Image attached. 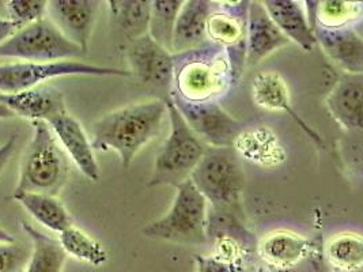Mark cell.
<instances>
[{
  "mask_svg": "<svg viewBox=\"0 0 363 272\" xmlns=\"http://www.w3.org/2000/svg\"><path fill=\"white\" fill-rule=\"evenodd\" d=\"M235 82L229 53L213 44L174 56V89L184 101L218 102Z\"/></svg>",
  "mask_w": 363,
  "mask_h": 272,
  "instance_id": "cell-2",
  "label": "cell"
},
{
  "mask_svg": "<svg viewBox=\"0 0 363 272\" xmlns=\"http://www.w3.org/2000/svg\"><path fill=\"white\" fill-rule=\"evenodd\" d=\"M57 241L67 256H72L93 267H101L108 261V252L102 244L74 225L62 232Z\"/></svg>",
  "mask_w": 363,
  "mask_h": 272,
  "instance_id": "cell-28",
  "label": "cell"
},
{
  "mask_svg": "<svg viewBox=\"0 0 363 272\" xmlns=\"http://www.w3.org/2000/svg\"><path fill=\"white\" fill-rule=\"evenodd\" d=\"M18 30L19 28L13 21H10L9 18L7 19L0 18V45L4 44L9 38H11Z\"/></svg>",
  "mask_w": 363,
  "mask_h": 272,
  "instance_id": "cell-34",
  "label": "cell"
},
{
  "mask_svg": "<svg viewBox=\"0 0 363 272\" xmlns=\"http://www.w3.org/2000/svg\"><path fill=\"white\" fill-rule=\"evenodd\" d=\"M176 188L167 212L142 229L143 236L179 244H203L208 239V203L188 178Z\"/></svg>",
  "mask_w": 363,
  "mask_h": 272,
  "instance_id": "cell-6",
  "label": "cell"
},
{
  "mask_svg": "<svg viewBox=\"0 0 363 272\" xmlns=\"http://www.w3.org/2000/svg\"><path fill=\"white\" fill-rule=\"evenodd\" d=\"M33 137L21 159L17 187L13 193L56 196L68 180V157L47 123L33 121Z\"/></svg>",
  "mask_w": 363,
  "mask_h": 272,
  "instance_id": "cell-4",
  "label": "cell"
},
{
  "mask_svg": "<svg viewBox=\"0 0 363 272\" xmlns=\"http://www.w3.org/2000/svg\"><path fill=\"white\" fill-rule=\"evenodd\" d=\"M86 53L69 41L48 18L23 26L0 45V59L48 63L81 59Z\"/></svg>",
  "mask_w": 363,
  "mask_h": 272,
  "instance_id": "cell-7",
  "label": "cell"
},
{
  "mask_svg": "<svg viewBox=\"0 0 363 272\" xmlns=\"http://www.w3.org/2000/svg\"><path fill=\"white\" fill-rule=\"evenodd\" d=\"M189 180L207 200L210 212L244 221L245 171L233 147H207Z\"/></svg>",
  "mask_w": 363,
  "mask_h": 272,
  "instance_id": "cell-3",
  "label": "cell"
},
{
  "mask_svg": "<svg viewBox=\"0 0 363 272\" xmlns=\"http://www.w3.org/2000/svg\"><path fill=\"white\" fill-rule=\"evenodd\" d=\"M165 102L170 132L155 158L147 183L149 187H177L191 177L207 149V146L185 123L172 100L166 97Z\"/></svg>",
  "mask_w": 363,
  "mask_h": 272,
  "instance_id": "cell-5",
  "label": "cell"
},
{
  "mask_svg": "<svg viewBox=\"0 0 363 272\" xmlns=\"http://www.w3.org/2000/svg\"><path fill=\"white\" fill-rule=\"evenodd\" d=\"M241 272H271L269 270H267V268H263V267H257V268H252V270H242Z\"/></svg>",
  "mask_w": 363,
  "mask_h": 272,
  "instance_id": "cell-37",
  "label": "cell"
},
{
  "mask_svg": "<svg viewBox=\"0 0 363 272\" xmlns=\"http://www.w3.org/2000/svg\"><path fill=\"white\" fill-rule=\"evenodd\" d=\"M252 98L253 102L268 112H281L290 116L297 123L301 130L309 135L320 147L324 146L323 137L318 135L313 128L302 119L294 110L290 101V91L284 78L279 72L265 71L259 72L252 84Z\"/></svg>",
  "mask_w": 363,
  "mask_h": 272,
  "instance_id": "cell-17",
  "label": "cell"
},
{
  "mask_svg": "<svg viewBox=\"0 0 363 272\" xmlns=\"http://www.w3.org/2000/svg\"><path fill=\"white\" fill-rule=\"evenodd\" d=\"M6 4L9 19L13 21L19 29L47 18V0H11Z\"/></svg>",
  "mask_w": 363,
  "mask_h": 272,
  "instance_id": "cell-30",
  "label": "cell"
},
{
  "mask_svg": "<svg viewBox=\"0 0 363 272\" xmlns=\"http://www.w3.org/2000/svg\"><path fill=\"white\" fill-rule=\"evenodd\" d=\"M131 76L130 71L120 68L89 64L78 60L28 63L16 62L0 64V94H13L33 89L45 81L60 76Z\"/></svg>",
  "mask_w": 363,
  "mask_h": 272,
  "instance_id": "cell-8",
  "label": "cell"
},
{
  "mask_svg": "<svg viewBox=\"0 0 363 272\" xmlns=\"http://www.w3.org/2000/svg\"><path fill=\"white\" fill-rule=\"evenodd\" d=\"M21 229L32 239V254L23 272H63L67 255L60 242L29 222H21Z\"/></svg>",
  "mask_w": 363,
  "mask_h": 272,
  "instance_id": "cell-26",
  "label": "cell"
},
{
  "mask_svg": "<svg viewBox=\"0 0 363 272\" xmlns=\"http://www.w3.org/2000/svg\"><path fill=\"white\" fill-rule=\"evenodd\" d=\"M262 4L290 42L297 44L305 52L313 51L317 42L302 3L294 0H265Z\"/></svg>",
  "mask_w": 363,
  "mask_h": 272,
  "instance_id": "cell-21",
  "label": "cell"
},
{
  "mask_svg": "<svg viewBox=\"0 0 363 272\" xmlns=\"http://www.w3.org/2000/svg\"><path fill=\"white\" fill-rule=\"evenodd\" d=\"M112 28L127 44L149 34L151 1L149 0H111L108 1Z\"/></svg>",
  "mask_w": 363,
  "mask_h": 272,
  "instance_id": "cell-23",
  "label": "cell"
},
{
  "mask_svg": "<svg viewBox=\"0 0 363 272\" xmlns=\"http://www.w3.org/2000/svg\"><path fill=\"white\" fill-rule=\"evenodd\" d=\"M233 149L241 161L245 159L264 168L279 166L286 159V153L278 136L264 127L244 128L235 139Z\"/></svg>",
  "mask_w": 363,
  "mask_h": 272,
  "instance_id": "cell-22",
  "label": "cell"
},
{
  "mask_svg": "<svg viewBox=\"0 0 363 272\" xmlns=\"http://www.w3.org/2000/svg\"><path fill=\"white\" fill-rule=\"evenodd\" d=\"M0 242L1 244H13V242H16V237L13 234H10L9 232H6L3 227H0Z\"/></svg>",
  "mask_w": 363,
  "mask_h": 272,
  "instance_id": "cell-35",
  "label": "cell"
},
{
  "mask_svg": "<svg viewBox=\"0 0 363 272\" xmlns=\"http://www.w3.org/2000/svg\"><path fill=\"white\" fill-rule=\"evenodd\" d=\"M48 125L67 157L77 165L83 176L90 181H99V162L82 124L66 110L50 120Z\"/></svg>",
  "mask_w": 363,
  "mask_h": 272,
  "instance_id": "cell-14",
  "label": "cell"
},
{
  "mask_svg": "<svg viewBox=\"0 0 363 272\" xmlns=\"http://www.w3.org/2000/svg\"><path fill=\"white\" fill-rule=\"evenodd\" d=\"M32 254V245L0 242V272H23Z\"/></svg>",
  "mask_w": 363,
  "mask_h": 272,
  "instance_id": "cell-31",
  "label": "cell"
},
{
  "mask_svg": "<svg viewBox=\"0 0 363 272\" xmlns=\"http://www.w3.org/2000/svg\"><path fill=\"white\" fill-rule=\"evenodd\" d=\"M289 44L290 41L267 14L262 1H249L245 63L248 66H257L271 53Z\"/></svg>",
  "mask_w": 363,
  "mask_h": 272,
  "instance_id": "cell-15",
  "label": "cell"
},
{
  "mask_svg": "<svg viewBox=\"0 0 363 272\" xmlns=\"http://www.w3.org/2000/svg\"><path fill=\"white\" fill-rule=\"evenodd\" d=\"M207 18V41L225 48L237 79L245 63V35L248 19L249 1H215Z\"/></svg>",
  "mask_w": 363,
  "mask_h": 272,
  "instance_id": "cell-10",
  "label": "cell"
},
{
  "mask_svg": "<svg viewBox=\"0 0 363 272\" xmlns=\"http://www.w3.org/2000/svg\"><path fill=\"white\" fill-rule=\"evenodd\" d=\"M21 204L35 221L50 229L53 233H62L67 227L72 226V218L67 211L65 204L56 196L44 193L21 192L11 196Z\"/></svg>",
  "mask_w": 363,
  "mask_h": 272,
  "instance_id": "cell-25",
  "label": "cell"
},
{
  "mask_svg": "<svg viewBox=\"0 0 363 272\" xmlns=\"http://www.w3.org/2000/svg\"><path fill=\"white\" fill-rule=\"evenodd\" d=\"M0 103L7 106L14 116L47 124L67 110L63 94L57 89L45 85L13 94H0Z\"/></svg>",
  "mask_w": 363,
  "mask_h": 272,
  "instance_id": "cell-18",
  "label": "cell"
},
{
  "mask_svg": "<svg viewBox=\"0 0 363 272\" xmlns=\"http://www.w3.org/2000/svg\"><path fill=\"white\" fill-rule=\"evenodd\" d=\"M99 4L94 0H50L47 18L69 41L87 53Z\"/></svg>",
  "mask_w": 363,
  "mask_h": 272,
  "instance_id": "cell-13",
  "label": "cell"
},
{
  "mask_svg": "<svg viewBox=\"0 0 363 272\" xmlns=\"http://www.w3.org/2000/svg\"><path fill=\"white\" fill-rule=\"evenodd\" d=\"M182 113L185 123L207 147H233L244 131V124L233 118L218 102L184 101L173 91L167 96Z\"/></svg>",
  "mask_w": 363,
  "mask_h": 272,
  "instance_id": "cell-9",
  "label": "cell"
},
{
  "mask_svg": "<svg viewBox=\"0 0 363 272\" xmlns=\"http://www.w3.org/2000/svg\"><path fill=\"white\" fill-rule=\"evenodd\" d=\"M195 272H235V270L215 256H195Z\"/></svg>",
  "mask_w": 363,
  "mask_h": 272,
  "instance_id": "cell-32",
  "label": "cell"
},
{
  "mask_svg": "<svg viewBox=\"0 0 363 272\" xmlns=\"http://www.w3.org/2000/svg\"><path fill=\"white\" fill-rule=\"evenodd\" d=\"M130 74L149 89L166 90L173 86L174 56L155 42L149 34L125 45Z\"/></svg>",
  "mask_w": 363,
  "mask_h": 272,
  "instance_id": "cell-11",
  "label": "cell"
},
{
  "mask_svg": "<svg viewBox=\"0 0 363 272\" xmlns=\"http://www.w3.org/2000/svg\"><path fill=\"white\" fill-rule=\"evenodd\" d=\"M182 0H154L151 1L149 35L161 47L172 52V40L176 19L182 8Z\"/></svg>",
  "mask_w": 363,
  "mask_h": 272,
  "instance_id": "cell-29",
  "label": "cell"
},
{
  "mask_svg": "<svg viewBox=\"0 0 363 272\" xmlns=\"http://www.w3.org/2000/svg\"><path fill=\"white\" fill-rule=\"evenodd\" d=\"M16 143H17V136H11L10 139L6 140L4 144L0 146V173L6 168L10 158L13 157L16 150Z\"/></svg>",
  "mask_w": 363,
  "mask_h": 272,
  "instance_id": "cell-33",
  "label": "cell"
},
{
  "mask_svg": "<svg viewBox=\"0 0 363 272\" xmlns=\"http://www.w3.org/2000/svg\"><path fill=\"white\" fill-rule=\"evenodd\" d=\"M11 118H14V113L7 106L0 103V119H11Z\"/></svg>",
  "mask_w": 363,
  "mask_h": 272,
  "instance_id": "cell-36",
  "label": "cell"
},
{
  "mask_svg": "<svg viewBox=\"0 0 363 272\" xmlns=\"http://www.w3.org/2000/svg\"><path fill=\"white\" fill-rule=\"evenodd\" d=\"M317 45L346 74H362L363 41L354 28L324 29L313 26Z\"/></svg>",
  "mask_w": 363,
  "mask_h": 272,
  "instance_id": "cell-19",
  "label": "cell"
},
{
  "mask_svg": "<svg viewBox=\"0 0 363 272\" xmlns=\"http://www.w3.org/2000/svg\"><path fill=\"white\" fill-rule=\"evenodd\" d=\"M257 252L271 272H290L314 255V245L291 230H274L262 238Z\"/></svg>",
  "mask_w": 363,
  "mask_h": 272,
  "instance_id": "cell-12",
  "label": "cell"
},
{
  "mask_svg": "<svg viewBox=\"0 0 363 272\" xmlns=\"http://www.w3.org/2000/svg\"><path fill=\"white\" fill-rule=\"evenodd\" d=\"M325 106L330 118L347 132L362 131L363 75L345 74L330 89Z\"/></svg>",
  "mask_w": 363,
  "mask_h": 272,
  "instance_id": "cell-16",
  "label": "cell"
},
{
  "mask_svg": "<svg viewBox=\"0 0 363 272\" xmlns=\"http://www.w3.org/2000/svg\"><path fill=\"white\" fill-rule=\"evenodd\" d=\"M213 6L214 1L208 0H186L182 3L174 25L172 53H188L208 44L206 26Z\"/></svg>",
  "mask_w": 363,
  "mask_h": 272,
  "instance_id": "cell-20",
  "label": "cell"
},
{
  "mask_svg": "<svg viewBox=\"0 0 363 272\" xmlns=\"http://www.w3.org/2000/svg\"><path fill=\"white\" fill-rule=\"evenodd\" d=\"M325 257L333 272H362V236L354 232L335 234L325 245Z\"/></svg>",
  "mask_w": 363,
  "mask_h": 272,
  "instance_id": "cell-27",
  "label": "cell"
},
{
  "mask_svg": "<svg viewBox=\"0 0 363 272\" xmlns=\"http://www.w3.org/2000/svg\"><path fill=\"white\" fill-rule=\"evenodd\" d=\"M167 116L165 100L135 102L105 113L91 127V146L99 152H115L123 168L160 132Z\"/></svg>",
  "mask_w": 363,
  "mask_h": 272,
  "instance_id": "cell-1",
  "label": "cell"
},
{
  "mask_svg": "<svg viewBox=\"0 0 363 272\" xmlns=\"http://www.w3.org/2000/svg\"><path fill=\"white\" fill-rule=\"evenodd\" d=\"M308 6L306 17L313 29L320 26L324 29H347L355 28L363 17L361 1L345 0H324V1H305Z\"/></svg>",
  "mask_w": 363,
  "mask_h": 272,
  "instance_id": "cell-24",
  "label": "cell"
}]
</instances>
